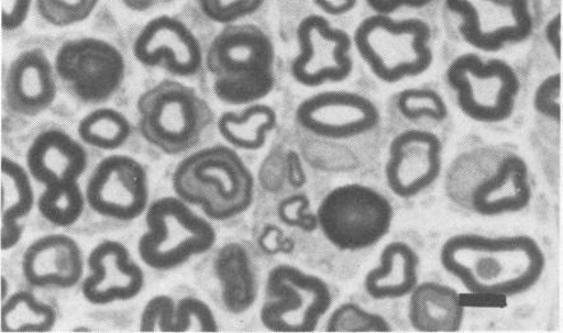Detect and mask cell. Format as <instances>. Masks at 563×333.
I'll use <instances>...</instances> for the list:
<instances>
[{
    "label": "cell",
    "instance_id": "cell-1",
    "mask_svg": "<svg viewBox=\"0 0 563 333\" xmlns=\"http://www.w3.org/2000/svg\"><path fill=\"white\" fill-rule=\"evenodd\" d=\"M440 263L473 296L514 298L540 282L547 259L529 235L464 233L445 241Z\"/></svg>",
    "mask_w": 563,
    "mask_h": 333
},
{
    "label": "cell",
    "instance_id": "cell-2",
    "mask_svg": "<svg viewBox=\"0 0 563 333\" xmlns=\"http://www.w3.org/2000/svg\"><path fill=\"white\" fill-rule=\"evenodd\" d=\"M207 67L225 104L258 102L275 87V47L255 24H227L209 46Z\"/></svg>",
    "mask_w": 563,
    "mask_h": 333
},
{
    "label": "cell",
    "instance_id": "cell-3",
    "mask_svg": "<svg viewBox=\"0 0 563 333\" xmlns=\"http://www.w3.org/2000/svg\"><path fill=\"white\" fill-rule=\"evenodd\" d=\"M174 190L213 221H228L251 208L255 178L239 153L216 145L191 154L177 166Z\"/></svg>",
    "mask_w": 563,
    "mask_h": 333
},
{
    "label": "cell",
    "instance_id": "cell-4",
    "mask_svg": "<svg viewBox=\"0 0 563 333\" xmlns=\"http://www.w3.org/2000/svg\"><path fill=\"white\" fill-rule=\"evenodd\" d=\"M136 109L144 140L168 156L194 149L214 123L209 103L194 88L175 80L148 89Z\"/></svg>",
    "mask_w": 563,
    "mask_h": 333
},
{
    "label": "cell",
    "instance_id": "cell-5",
    "mask_svg": "<svg viewBox=\"0 0 563 333\" xmlns=\"http://www.w3.org/2000/svg\"><path fill=\"white\" fill-rule=\"evenodd\" d=\"M430 40L428 23L377 13L358 24L354 44L373 75L391 85L429 70L434 60Z\"/></svg>",
    "mask_w": 563,
    "mask_h": 333
},
{
    "label": "cell",
    "instance_id": "cell-6",
    "mask_svg": "<svg viewBox=\"0 0 563 333\" xmlns=\"http://www.w3.org/2000/svg\"><path fill=\"white\" fill-rule=\"evenodd\" d=\"M145 223L137 252L142 262L154 270L178 269L206 254L217 242L214 226L179 198L154 201L146 211Z\"/></svg>",
    "mask_w": 563,
    "mask_h": 333
},
{
    "label": "cell",
    "instance_id": "cell-7",
    "mask_svg": "<svg viewBox=\"0 0 563 333\" xmlns=\"http://www.w3.org/2000/svg\"><path fill=\"white\" fill-rule=\"evenodd\" d=\"M395 210L379 191L362 184L333 189L317 210L318 226L334 248L357 252L386 237Z\"/></svg>",
    "mask_w": 563,
    "mask_h": 333
},
{
    "label": "cell",
    "instance_id": "cell-8",
    "mask_svg": "<svg viewBox=\"0 0 563 333\" xmlns=\"http://www.w3.org/2000/svg\"><path fill=\"white\" fill-rule=\"evenodd\" d=\"M446 80L464 115L477 123H504L516 110L520 80L504 60L485 62L477 54H463L448 68Z\"/></svg>",
    "mask_w": 563,
    "mask_h": 333
},
{
    "label": "cell",
    "instance_id": "cell-9",
    "mask_svg": "<svg viewBox=\"0 0 563 333\" xmlns=\"http://www.w3.org/2000/svg\"><path fill=\"white\" fill-rule=\"evenodd\" d=\"M332 302V291L323 279L296 266L279 265L267 276L261 322L273 332H313Z\"/></svg>",
    "mask_w": 563,
    "mask_h": 333
},
{
    "label": "cell",
    "instance_id": "cell-10",
    "mask_svg": "<svg viewBox=\"0 0 563 333\" xmlns=\"http://www.w3.org/2000/svg\"><path fill=\"white\" fill-rule=\"evenodd\" d=\"M125 59L104 40H69L55 58V71L68 91L86 103H103L125 79Z\"/></svg>",
    "mask_w": 563,
    "mask_h": 333
},
{
    "label": "cell",
    "instance_id": "cell-11",
    "mask_svg": "<svg viewBox=\"0 0 563 333\" xmlns=\"http://www.w3.org/2000/svg\"><path fill=\"white\" fill-rule=\"evenodd\" d=\"M446 7L462 19L464 42L481 52L523 43L533 31L528 0H446Z\"/></svg>",
    "mask_w": 563,
    "mask_h": 333
},
{
    "label": "cell",
    "instance_id": "cell-12",
    "mask_svg": "<svg viewBox=\"0 0 563 333\" xmlns=\"http://www.w3.org/2000/svg\"><path fill=\"white\" fill-rule=\"evenodd\" d=\"M299 54L291 63V76L306 87L344 82L353 71V40L344 30L332 27L322 15H308L297 32Z\"/></svg>",
    "mask_w": 563,
    "mask_h": 333
},
{
    "label": "cell",
    "instance_id": "cell-13",
    "mask_svg": "<svg viewBox=\"0 0 563 333\" xmlns=\"http://www.w3.org/2000/svg\"><path fill=\"white\" fill-rule=\"evenodd\" d=\"M86 200L98 215L134 221L148 208V175L141 162L132 157H106L88 180Z\"/></svg>",
    "mask_w": 563,
    "mask_h": 333
},
{
    "label": "cell",
    "instance_id": "cell-14",
    "mask_svg": "<svg viewBox=\"0 0 563 333\" xmlns=\"http://www.w3.org/2000/svg\"><path fill=\"white\" fill-rule=\"evenodd\" d=\"M298 124L324 140H351L379 125L380 113L366 97L347 91H328L308 97L296 113Z\"/></svg>",
    "mask_w": 563,
    "mask_h": 333
},
{
    "label": "cell",
    "instance_id": "cell-15",
    "mask_svg": "<svg viewBox=\"0 0 563 333\" xmlns=\"http://www.w3.org/2000/svg\"><path fill=\"white\" fill-rule=\"evenodd\" d=\"M443 144L427 130H407L389 145L388 188L396 197L412 199L435 184L443 168Z\"/></svg>",
    "mask_w": 563,
    "mask_h": 333
},
{
    "label": "cell",
    "instance_id": "cell-16",
    "mask_svg": "<svg viewBox=\"0 0 563 333\" xmlns=\"http://www.w3.org/2000/svg\"><path fill=\"white\" fill-rule=\"evenodd\" d=\"M134 55L146 67H162L177 77L198 75L202 65L199 40L184 22L169 15L145 24L135 40Z\"/></svg>",
    "mask_w": 563,
    "mask_h": 333
},
{
    "label": "cell",
    "instance_id": "cell-17",
    "mask_svg": "<svg viewBox=\"0 0 563 333\" xmlns=\"http://www.w3.org/2000/svg\"><path fill=\"white\" fill-rule=\"evenodd\" d=\"M89 275L81 295L93 306L128 302L141 295L145 276L128 248L118 241H103L88 257Z\"/></svg>",
    "mask_w": 563,
    "mask_h": 333
},
{
    "label": "cell",
    "instance_id": "cell-18",
    "mask_svg": "<svg viewBox=\"0 0 563 333\" xmlns=\"http://www.w3.org/2000/svg\"><path fill=\"white\" fill-rule=\"evenodd\" d=\"M84 271L81 249L68 235H44L32 242L23 254L22 273L31 287L75 288Z\"/></svg>",
    "mask_w": 563,
    "mask_h": 333
},
{
    "label": "cell",
    "instance_id": "cell-19",
    "mask_svg": "<svg viewBox=\"0 0 563 333\" xmlns=\"http://www.w3.org/2000/svg\"><path fill=\"white\" fill-rule=\"evenodd\" d=\"M55 67L40 48L23 52L8 69L4 97L8 108L22 116H37L54 103Z\"/></svg>",
    "mask_w": 563,
    "mask_h": 333
},
{
    "label": "cell",
    "instance_id": "cell-20",
    "mask_svg": "<svg viewBox=\"0 0 563 333\" xmlns=\"http://www.w3.org/2000/svg\"><path fill=\"white\" fill-rule=\"evenodd\" d=\"M529 167L525 158L510 154L500 160L495 173L476 186L471 197L473 211L495 218L519 213L532 201Z\"/></svg>",
    "mask_w": 563,
    "mask_h": 333
},
{
    "label": "cell",
    "instance_id": "cell-21",
    "mask_svg": "<svg viewBox=\"0 0 563 333\" xmlns=\"http://www.w3.org/2000/svg\"><path fill=\"white\" fill-rule=\"evenodd\" d=\"M29 173L45 186L77 182L88 165L87 152L79 142L59 129L35 137L26 156Z\"/></svg>",
    "mask_w": 563,
    "mask_h": 333
},
{
    "label": "cell",
    "instance_id": "cell-22",
    "mask_svg": "<svg viewBox=\"0 0 563 333\" xmlns=\"http://www.w3.org/2000/svg\"><path fill=\"white\" fill-rule=\"evenodd\" d=\"M408 319L419 332H459L464 321L460 292L434 281L418 284L408 302Z\"/></svg>",
    "mask_w": 563,
    "mask_h": 333
},
{
    "label": "cell",
    "instance_id": "cell-23",
    "mask_svg": "<svg viewBox=\"0 0 563 333\" xmlns=\"http://www.w3.org/2000/svg\"><path fill=\"white\" fill-rule=\"evenodd\" d=\"M420 258L405 242H391L383 248L379 265L365 276L364 288L375 300L410 296L419 284Z\"/></svg>",
    "mask_w": 563,
    "mask_h": 333
},
{
    "label": "cell",
    "instance_id": "cell-24",
    "mask_svg": "<svg viewBox=\"0 0 563 333\" xmlns=\"http://www.w3.org/2000/svg\"><path fill=\"white\" fill-rule=\"evenodd\" d=\"M216 271L223 286V299L228 311L240 314L255 304L258 282L247 251L239 243L220 249Z\"/></svg>",
    "mask_w": 563,
    "mask_h": 333
},
{
    "label": "cell",
    "instance_id": "cell-25",
    "mask_svg": "<svg viewBox=\"0 0 563 333\" xmlns=\"http://www.w3.org/2000/svg\"><path fill=\"white\" fill-rule=\"evenodd\" d=\"M35 206L30 176L18 162L2 158V249L13 248L21 241L26 218Z\"/></svg>",
    "mask_w": 563,
    "mask_h": 333
},
{
    "label": "cell",
    "instance_id": "cell-26",
    "mask_svg": "<svg viewBox=\"0 0 563 333\" xmlns=\"http://www.w3.org/2000/svg\"><path fill=\"white\" fill-rule=\"evenodd\" d=\"M276 125L275 110L264 103H253L240 113L225 112L218 121L219 133L227 143L250 152L263 149Z\"/></svg>",
    "mask_w": 563,
    "mask_h": 333
},
{
    "label": "cell",
    "instance_id": "cell-27",
    "mask_svg": "<svg viewBox=\"0 0 563 333\" xmlns=\"http://www.w3.org/2000/svg\"><path fill=\"white\" fill-rule=\"evenodd\" d=\"M56 320L54 308L27 290L14 292L2 306V332H48Z\"/></svg>",
    "mask_w": 563,
    "mask_h": 333
},
{
    "label": "cell",
    "instance_id": "cell-28",
    "mask_svg": "<svg viewBox=\"0 0 563 333\" xmlns=\"http://www.w3.org/2000/svg\"><path fill=\"white\" fill-rule=\"evenodd\" d=\"M80 141L103 151L121 148L132 135V125L115 109H98L81 119L78 125Z\"/></svg>",
    "mask_w": 563,
    "mask_h": 333
},
{
    "label": "cell",
    "instance_id": "cell-29",
    "mask_svg": "<svg viewBox=\"0 0 563 333\" xmlns=\"http://www.w3.org/2000/svg\"><path fill=\"white\" fill-rule=\"evenodd\" d=\"M38 199V210L48 223L56 226H70L84 214L86 198L78 182H64L45 186Z\"/></svg>",
    "mask_w": 563,
    "mask_h": 333
},
{
    "label": "cell",
    "instance_id": "cell-30",
    "mask_svg": "<svg viewBox=\"0 0 563 333\" xmlns=\"http://www.w3.org/2000/svg\"><path fill=\"white\" fill-rule=\"evenodd\" d=\"M397 109L408 121L430 119L443 123L449 115L443 97L427 88L405 89L397 97Z\"/></svg>",
    "mask_w": 563,
    "mask_h": 333
},
{
    "label": "cell",
    "instance_id": "cell-31",
    "mask_svg": "<svg viewBox=\"0 0 563 333\" xmlns=\"http://www.w3.org/2000/svg\"><path fill=\"white\" fill-rule=\"evenodd\" d=\"M328 332H391L390 323L378 313L364 310L355 303L341 304L330 315Z\"/></svg>",
    "mask_w": 563,
    "mask_h": 333
},
{
    "label": "cell",
    "instance_id": "cell-32",
    "mask_svg": "<svg viewBox=\"0 0 563 333\" xmlns=\"http://www.w3.org/2000/svg\"><path fill=\"white\" fill-rule=\"evenodd\" d=\"M100 0H36L37 10L47 23L67 27L86 21Z\"/></svg>",
    "mask_w": 563,
    "mask_h": 333
},
{
    "label": "cell",
    "instance_id": "cell-33",
    "mask_svg": "<svg viewBox=\"0 0 563 333\" xmlns=\"http://www.w3.org/2000/svg\"><path fill=\"white\" fill-rule=\"evenodd\" d=\"M218 332V322L210 307L202 300L186 297L176 304L170 332Z\"/></svg>",
    "mask_w": 563,
    "mask_h": 333
},
{
    "label": "cell",
    "instance_id": "cell-34",
    "mask_svg": "<svg viewBox=\"0 0 563 333\" xmlns=\"http://www.w3.org/2000/svg\"><path fill=\"white\" fill-rule=\"evenodd\" d=\"M196 2L211 21L232 24L257 12L265 0H196Z\"/></svg>",
    "mask_w": 563,
    "mask_h": 333
},
{
    "label": "cell",
    "instance_id": "cell-35",
    "mask_svg": "<svg viewBox=\"0 0 563 333\" xmlns=\"http://www.w3.org/2000/svg\"><path fill=\"white\" fill-rule=\"evenodd\" d=\"M176 303L168 296H157L145 306L141 319L142 332H170Z\"/></svg>",
    "mask_w": 563,
    "mask_h": 333
},
{
    "label": "cell",
    "instance_id": "cell-36",
    "mask_svg": "<svg viewBox=\"0 0 563 333\" xmlns=\"http://www.w3.org/2000/svg\"><path fill=\"white\" fill-rule=\"evenodd\" d=\"M561 88L560 73L543 80L534 95V109L541 115L561 123Z\"/></svg>",
    "mask_w": 563,
    "mask_h": 333
},
{
    "label": "cell",
    "instance_id": "cell-37",
    "mask_svg": "<svg viewBox=\"0 0 563 333\" xmlns=\"http://www.w3.org/2000/svg\"><path fill=\"white\" fill-rule=\"evenodd\" d=\"M32 0H2V27L14 31L26 22Z\"/></svg>",
    "mask_w": 563,
    "mask_h": 333
},
{
    "label": "cell",
    "instance_id": "cell-38",
    "mask_svg": "<svg viewBox=\"0 0 563 333\" xmlns=\"http://www.w3.org/2000/svg\"><path fill=\"white\" fill-rule=\"evenodd\" d=\"M432 0H366L373 11L378 14H390L404 7L421 8L431 3Z\"/></svg>",
    "mask_w": 563,
    "mask_h": 333
},
{
    "label": "cell",
    "instance_id": "cell-39",
    "mask_svg": "<svg viewBox=\"0 0 563 333\" xmlns=\"http://www.w3.org/2000/svg\"><path fill=\"white\" fill-rule=\"evenodd\" d=\"M547 43L550 44L559 62L562 59V15L559 13L545 26Z\"/></svg>",
    "mask_w": 563,
    "mask_h": 333
},
{
    "label": "cell",
    "instance_id": "cell-40",
    "mask_svg": "<svg viewBox=\"0 0 563 333\" xmlns=\"http://www.w3.org/2000/svg\"><path fill=\"white\" fill-rule=\"evenodd\" d=\"M321 11L331 15H341L354 10L356 0H314Z\"/></svg>",
    "mask_w": 563,
    "mask_h": 333
}]
</instances>
